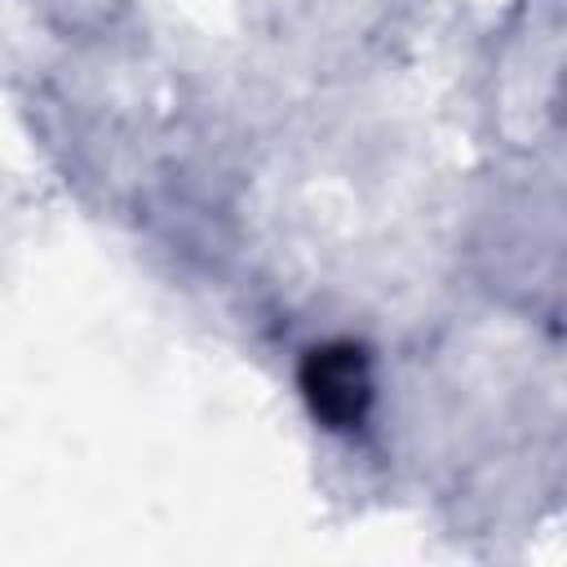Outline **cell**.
I'll list each match as a JSON object with an SVG mask.
<instances>
[{
	"instance_id": "obj_1",
	"label": "cell",
	"mask_w": 567,
	"mask_h": 567,
	"mask_svg": "<svg viewBox=\"0 0 567 567\" xmlns=\"http://www.w3.org/2000/svg\"><path fill=\"white\" fill-rule=\"evenodd\" d=\"M301 390L315 416H323L332 430L359 425L372 399V372H368V354L350 341H332V346H315L301 363Z\"/></svg>"
}]
</instances>
